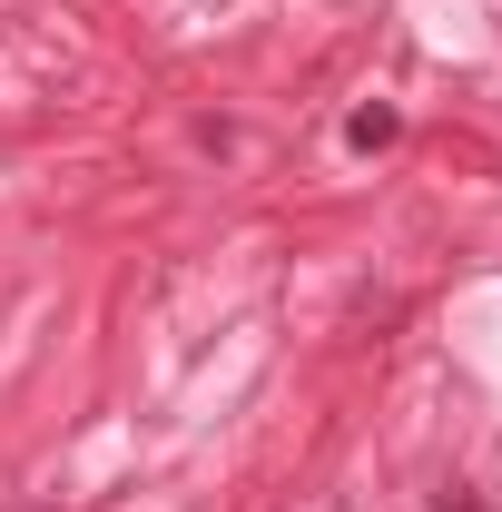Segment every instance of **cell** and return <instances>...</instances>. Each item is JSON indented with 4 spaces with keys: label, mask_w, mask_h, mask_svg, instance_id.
<instances>
[{
    "label": "cell",
    "mask_w": 502,
    "mask_h": 512,
    "mask_svg": "<svg viewBox=\"0 0 502 512\" xmlns=\"http://www.w3.org/2000/svg\"><path fill=\"white\" fill-rule=\"evenodd\" d=\"M345 138H355V148H394V138H404V119H394V109H355V119H345Z\"/></svg>",
    "instance_id": "obj_1"
},
{
    "label": "cell",
    "mask_w": 502,
    "mask_h": 512,
    "mask_svg": "<svg viewBox=\"0 0 502 512\" xmlns=\"http://www.w3.org/2000/svg\"><path fill=\"white\" fill-rule=\"evenodd\" d=\"M434 512H483V503H473V493H463V483H453V493H443V503Z\"/></svg>",
    "instance_id": "obj_2"
}]
</instances>
